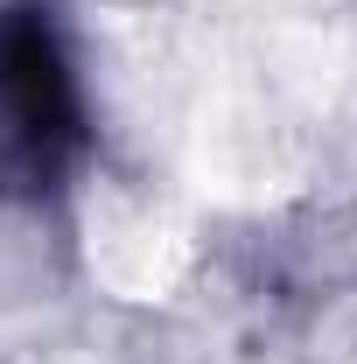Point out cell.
<instances>
[{"instance_id":"obj_1","label":"cell","mask_w":357,"mask_h":364,"mask_svg":"<svg viewBox=\"0 0 357 364\" xmlns=\"http://www.w3.org/2000/svg\"><path fill=\"white\" fill-rule=\"evenodd\" d=\"M70 147H78L70 70L56 56L49 21L21 7L0 21V176L36 189L63 168Z\"/></svg>"}]
</instances>
